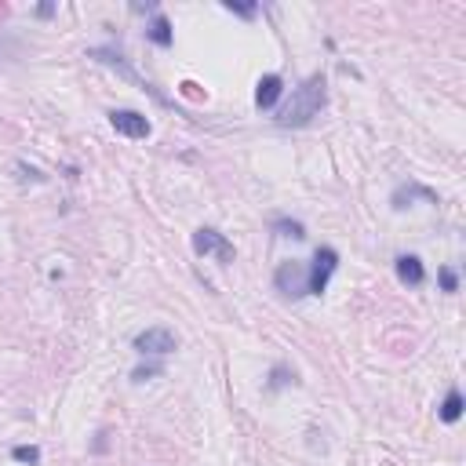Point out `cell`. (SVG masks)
<instances>
[{
  "label": "cell",
  "instance_id": "cell-1",
  "mask_svg": "<svg viewBox=\"0 0 466 466\" xmlns=\"http://www.w3.org/2000/svg\"><path fill=\"white\" fill-rule=\"evenodd\" d=\"M328 106V77L325 73H310L299 88H295L277 110V128H306L313 117H321V110Z\"/></svg>",
  "mask_w": 466,
  "mask_h": 466
},
{
  "label": "cell",
  "instance_id": "cell-2",
  "mask_svg": "<svg viewBox=\"0 0 466 466\" xmlns=\"http://www.w3.org/2000/svg\"><path fill=\"white\" fill-rule=\"evenodd\" d=\"M339 270V251L332 244H317L313 248V263H306V295H321L328 291V281Z\"/></svg>",
  "mask_w": 466,
  "mask_h": 466
},
{
  "label": "cell",
  "instance_id": "cell-3",
  "mask_svg": "<svg viewBox=\"0 0 466 466\" xmlns=\"http://www.w3.org/2000/svg\"><path fill=\"white\" fill-rule=\"evenodd\" d=\"M189 244H194V256L197 259H215L219 266H229L233 259H237V251H233V244L222 237L219 229H211V226H201L194 229V237H189Z\"/></svg>",
  "mask_w": 466,
  "mask_h": 466
},
{
  "label": "cell",
  "instance_id": "cell-4",
  "mask_svg": "<svg viewBox=\"0 0 466 466\" xmlns=\"http://www.w3.org/2000/svg\"><path fill=\"white\" fill-rule=\"evenodd\" d=\"M132 350L139 357H168V353L179 350V335L172 328H164V325H153V328H146L132 339Z\"/></svg>",
  "mask_w": 466,
  "mask_h": 466
},
{
  "label": "cell",
  "instance_id": "cell-5",
  "mask_svg": "<svg viewBox=\"0 0 466 466\" xmlns=\"http://www.w3.org/2000/svg\"><path fill=\"white\" fill-rule=\"evenodd\" d=\"M273 288H277L284 299H303L306 295V263L284 259L277 270H273Z\"/></svg>",
  "mask_w": 466,
  "mask_h": 466
},
{
  "label": "cell",
  "instance_id": "cell-6",
  "mask_svg": "<svg viewBox=\"0 0 466 466\" xmlns=\"http://www.w3.org/2000/svg\"><path fill=\"white\" fill-rule=\"evenodd\" d=\"M88 58H95V62H102V66H113V70H120L124 77H128V80H135V84H142V92H150L160 106H168V99L153 88V84L150 80H142L132 66H128V62H124V55H120V48H88Z\"/></svg>",
  "mask_w": 466,
  "mask_h": 466
},
{
  "label": "cell",
  "instance_id": "cell-7",
  "mask_svg": "<svg viewBox=\"0 0 466 466\" xmlns=\"http://www.w3.org/2000/svg\"><path fill=\"white\" fill-rule=\"evenodd\" d=\"M110 124L124 139H150V132H153V124L139 110H110Z\"/></svg>",
  "mask_w": 466,
  "mask_h": 466
},
{
  "label": "cell",
  "instance_id": "cell-8",
  "mask_svg": "<svg viewBox=\"0 0 466 466\" xmlns=\"http://www.w3.org/2000/svg\"><path fill=\"white\" fill-rule=\"evenodd\" d=\"M415 201L441 204V197L434 194L430 186H422V182H401V186L393 189V197H390V208H393V211H405V208H412Z\"/></svg>",
  "mask_w": 466,
  "mask_h": 466
},
{
  "label": "cell",
  "instance_id": "cell-9",
  "mask_svg": "<svg viewBox=\"0 0 466 466\" xmlns=\"http://www.w3.org/2000/svg\"><path fill=\"white\" fill-rule=\"evenodd\" d=\"M281 95H284V77L281 73H266V77H259V84H256V110H277L281 106Z\"/></svg>",
  "mask_w": 466,
  "mask_h": 466
},
{
  "label": "cell",
  "instance_id": "cell-10",
  "mask_svg": "<svg viewBox=\"0 0 466 466\" xmlns=\"http://www.w3.org/2000/svg\"><path fill=\"white\" fill-rule=\"evenodd\" d=\"M393 273H397V281L405 288H422L427 284V266H422L419 256H397L393 259Z\"/></svg>",
  "mask_w": 466,
  "mask_h": 466
},
{
  "label": "cell",
  "instance_id": "cell-11",
  "mask_svg": "<svg viewBox=\"0 0 466 466\" xmlns=\"http://www.w3.org/2000/svg\"><path fill=\"white\" fill-rule=\"evenodd\" d=\"M146 40H150L153 48H172L175 44V30H172V18L164 11H157L150 23H146Z\"/></svg>",
  "mask_w": 466,
  "mask_h": 466
},
{
  "label": "cell",
  "instance_id": "cell-12",
  "mask_svg": "<svg viewBox=\"0 0 466 466\" xmlns=\"http://www.w3.org/2000/svg\"><path fill=\"white\" fill-rule=\"evenodd\" d=\"M462 412H466L462 390H459V386H452L448 393H444V401L437 405V419L444 422V427H452V422H459V419H462Z\"/></svg>",
  "mask_w": 466,
  "mask_h": 466
},
{
  "label": "cell",
  "instance_id": "cell-13",
  "mask_svg": "<svg viewBox=\"0 0 466 466\" xmlns=\"http://www.w3.org/2000/svg\"><path fill=\"white\" fill-rule=\"evenodd\" d=\"M288 386H299V375H295V368L273 365V368H270V379H266V390H270V393H281V390H288Z\"/></svg>",
  "mask_w": 466,
  "mask_h": 466
},
{
  "label": "cell",
  "instance_id": "cell-14",
  "mask_svg": "<svg viewBox=\"0 0 466 466\" xmlns=\"http://www.w3.org/2000/svg\"><path fill=\"white\" fill-rule=\"evenodd\" d=\"M273 226V233L277 237H291V241H306V226L299 222V219H288V215H277L270 222Z\"/></svg>",
  "mask_w": 466,
  "mask_h": 466
},
{
  "label": "cell",
  "instance_id": "cell-15",
  "mask_svg": "<svg viewBox=\"0 0 466 466\" xmlns=\"http://www.w3.org/2000/svg\"><path fill=\"white\" fill-rule=\"evenodd\" d=\"M11 459L23 462V466H40V448H37V444H15Z\"/></svg>",
  "mask_w": 466,
  "mask_h": 466
},
{
  "label": "cell",
  "instance_id": "cell-16",
  "mask_svg": "<svg viewBox=\"0 0 466 466\" xmlns=\"http://www.w3.org/2000/svg\"><path fill=\"white\" fill-rule=\"evenodd\" d=\"M437 288L448 291V295H455L459 291V270L455 266H441L437 270Z\"/></svg>",
  "mask_w": 466,
  "mask_h": 466
},
{
  "label": "cell",
  "instance_id": "cell-17",
  "mask_svg": "<svg viewBox=\"0 0 466 466\" xmlns=\"http://www.w3.org/2000/svg\"><path fill=\"white\" fill-rule=\"evenodd\" d=\"M160 372H164V365H160V361H146V365L132 368V383H150V379H157Z\"/></svg>",
  "mask_w": 466,
  "mask_h": 466
},
{
  "label": "cell",
  "instance_id": "cell-18",
  "mask_svg": "<svg viewBox=\"0 0 466 466\" xmlns=\"http://www.w3.org/2000/svg\"><path fill=\"white\" fill-rule=\"evenodd\" d=\"M222 11L237 15V18H256V15H259V4H237V0H222Z\"/></svg>",
  "mask_w": 466,
  "mask_h": 466
},
{
  "label": "cell",
  "instance_id": "cell-19",
  "mask_svg": "<svg viewBox=\"0 0 466 466\" xmlns=\"http://www.w3.org/2000/svg\"><path fill=\"white\" fill-rule=\"evenodd\" d=\"M15 172H18V179H23V182H48V175L40 172V168L26 164V160H18V164H15Z\"/></svg>",
  "mask_w": 466,
  "mask_h": 466
},
{
  "label": "cell",
  "instance_id": "cell-20",
  "mask_svg": "<svg viewBox=\"0 0 466 466\" xmlns=\"http://www.w3.org/2000/svg\"><path fill=\"white\" fill-rule=\"evenodd\" d=\"M92 452H95V455L110 452V430H99V434H95V441H92Z\"/></svg>",
  "mask_w": 466,
  "mask_h": 466
},
{
  "label": "cell",
  "instance_id": "cell-21",
  "mask_svg": "<svg viewBox=\"0 0 466 466\" xmlns=\"http://www.w3.org/2000/svg\"><path fill=\"white\" fill-rule=\"evenodd\" d=\"M33 15H37V18H55V4H51V0H44V4H37Z\"/></svg>",
  "mask_w": 466,
  "mask_h": 466
},
{
  "label": "cell",
  "instance_id": "cell-22",
  "mask_svg": "<svg viewBox=\"0 0 466 466\" xmlns=\"http://www.w3.org/2000/svg\"><path fill=\"white\" fill-rule=\"evenodd\" d=\"M132 11H135V15H157L160 8H157V4H132Z\"/></svg>",
  "mask_w": 466,
  "mask_h": 466
},
{
  "label": "cell",
  "instance_id": "cell-23",
  "mask_svg": "<svg viewBox=\"0 0 466 466\" xmlns=\"http://www.w3.org/2000/svg\"><path fill=\"white\" fill-rule=\"evenodd\" d=\"M182 92H186L189 99H201V88H197V84H194V80H186V84H182Z\"/></svg>",
  "mask_w": 466,
  "mask_h": 466
}]
</instances>
